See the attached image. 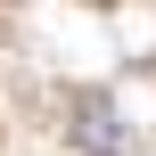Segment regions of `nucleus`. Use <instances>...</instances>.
<instances>
[{
    "label": "nucleus",
    "mask_w": 156,
    "mask_h": 156,
    "mask_svg": "<svg viewBox=\"0 0 156 156\" xmlns=\"http://www.w3.org/2000/svg\"><path fill=\"white\" fill-rule=\"evenodd\" d=\"M74 140H82L90 156H123L132 140H140V132H123V123H115V99L82 90V99H74Z\"/></svg>",
    "instance_id": "nucleus-1"
}]
</instances>
